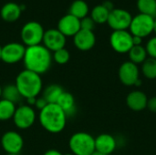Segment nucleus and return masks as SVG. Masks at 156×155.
Returning <instances> with one entry per match:
<instances>
[{"label": "nucleus", "mask_w": 156, "mask_h": 155, "mask_svg": "<svg viewBox=\"0 0 156 155\" xmlns=\"http://www.w3.org/2000/svg\"><path fill=\"white\" fill-rule=\"evenodd\" d=\"M154 18L153 16L140 13L133 17L129 27L131 30L130 33L133 36H137L143 38L154 31Z\"/></svg>", "instance_id": "7"}, {"label": "nucleus", "mask_w": 156, "mask_h": 155, "mask_svg": "<svg viewBox=\"0 0 156 155\" xmlns=\"http://www.w3.org/2000/svg\"><path fill=\"white\" fill-rule=\"evenodd\" d=\"M58 30L66 37H74L80 30V20L70 14H67L58 20Z\"/></svg>", "instance_id": "14"}, {"label": "nucleus", "mask_w": 156, "mask_h": 155, "mask_svg": "<svg viewBox=\"0 0 156 155\" xmlns=\"http://www.w3.org/2000/svg\"><path fill=\"white\" fill-rule=\"evenodd\" d=\"M129 58L130 61L134 64H140L143 63L147 58V51L144 47L142 45L140 46H133V48L130 49Z\"/></svg>", "instance_id": "23"}, {"label": "nucleus", "mask_w": 156, "mask_h": 155, "mask_svg": "<svg viewBox=\"0 0 156 155\" xmlns=\"http://www.w3.org/2000/svg\"><path fill=\"white\" fill-rule=\"evenodd\" d=\"M25 45L18 42H11L2 47V58L1 60L6 64H16L23 60L25 52Z\"/></svg>", "instance_id": "9"}, {"label": "nucleus", "mask_w": 156, "mask_h": 155, "mask_svg": "<svg viewBox=\"0 0 156 155\" xmlns=\"http://www.w3.org/2000/svg\"><path fill=\"white\" fill-rule=\"evenodd\" d=\"M1 146L6 153L18 154L24 146L23 137L15 131L5 132L1 138Z\"/></svg>", "instance_id": "11"}, {"label": "nucleus", "mask_w": 156, "mask_h": 155, "mask_svg": "<svg viewBox=\"0 0 156 155\" xmlns=\"http://www.w3.org/2000/svg\"><path fill=\"white\" fill-rule=\"evenodd\" d=\"M143 74L145 78L149 79H156V59L153 58H148L143 62L142 67Z\"/></svg>", "instance_id": "27"}, {"label": "nucleus", "mask_w": 156, "mask_h": 155, "mask_svg": "<svg viewBox=\"0 0 156 155\" xmlns=\"http://www.w3.org/2000/svg\"><path fill=\"white\" fill-rule=\"evenodd\" d=\"M112 48L118 53H128L133 48V35L127 30L113 31L110 37Z\"/></svg>", "instance_id": "8"}, {"label": "nucleus", "mask_w": 156, "mask_h": 155, "mask_svg": "<svg viewBox=\"0 0 156 155\" xmlns=\"http://www.w3.org/2000/svg\"><path fill=\"white\" fill-rule=\"evenodd\" d=\"M12 120L16 128L19 130H27L34 125L37 120V113L33 107L23 104L16 107Z\"/></svg>", "instance_id": "6"}, {"label": "nucleus", "mask_w": 156, "mask_h": 155, "mask_svg": "<svg viewBox=\"0 0 156 155\" xmlns=\"http://www.w3.org/2000/svg\"><path fill=\"white\" fill-rule=\"evenodd\" d=\"M5 155H18V154H12V153H6Z\"/></svg>", "instance_id": "42"}, {"label": "nucleus", "mask_w": 156, "mask_h": 155, "mask_svg": "<svg viewBox=\"0 0 156 155\" xmlns=\"http://www.w3.org/2000/svg\"><path fill=\"white\" fill-rule=\"evenodd\" d=\"M52 61L51 52L42 44L26 48L23 58L26 69L42 75L50 69Z\"/></svg>", "instance_id": "1"}, {"label": "nucleus", "mask_w": 156, "mask_h": 155, "mask_svg": "<svg viewBox=\"0 0 156 155\" xmlns=\"http://www.w3.org/2000/svg\"><path fill=\"white\" fill-rule=\"evenodd\" d=\"M43 155H64L62 153L58 152V150H54V149H51V150H48Z\"/></svg>", "instance_id": "34"}, {"label": "nucleus", "mask_w": 156, "mask_h": 155, "mask_svg": "<svg viewBox=\"0 0 156 155\" xmlns=\"http://www.w3.org/2000/svg\"><path fill=\"white\" fill-rule=\"evenodd\" d=\"M2 90H3V88L0 86V99H2Z\"/></svg>", "instance_id": "39"}, {"label": "nucleus", "mask_w": 156, "mask_h": 155, "mask_svg": "<svg viewBox=\"0 0 156 155\" xmlns=\"http://www.w3.org/2000/svg\"><path fill=\"white\" fill-rule=\"evenodd\" d=\"M145 49L147 51V55H149L150 58H153L156 59V37H152L147 42Z\"/></svg>", "instance_id": "30"}, {"label": "nucleus", "mask_w": 156, "mask_h": 155, "mask_svg": "<svg viewBox=\"0 0 156 155\" xmlns=\"http://www.w3.org/2000/svg\"><path fill=\"white\" fill-rule=\"evenodd\" d=\"M137 6L142 14L156 17V0H138Z\"/></svg>", "instance_id": "26"}, {"label": "nucleus", "mask_w": 156, "mask_h": 155, "mask_svg": "<svg viewBox=\"0 0 156 155\" xmlns=\"http://www.w3.org/2000/svg\"><path fill=\"white\" fill-rule=\"evenodd\" d=\"M148 110L154 113H156V96L153 97L151 99H148V102H147V107Z\"/></svg>", "instance_id": "32"}, {"label": "nucleus", "mask_w": 156, "mask_h": 155, "mask_svg": "<svg viewBox=\"0 0 156 155\" xmlns=\"http://www.w3.org/2000/svg\"><path fill=\"white\" fill-rule=\"evenodd\" d=\"M1 58H2V47L0 46V60H1Z\"/></svg>", "instance_id": "40"}, {"label": "nucleus", "mask_w": 156, "mask_h": 155, "mask_svg": "<svg viewBox=\"0 0 156 155\" xmlns=\"http://www.w3.org/2000/svg\"><path fill=\"white\" fill-rule=\"evenodd\" d=\"M22 10L20 7V5L14 3V2H8L5 3L0 10V16L2 19L5 22H15L16 21L20 16H21Z\"/></svg>", "instance_id": "18"}, {"label": "nucleus", "mask_w": 156, "mask_h": 155, "mask_svg": "<svg viewBox=\"0 0 156 155\" xmlns=\"http://www.w3.org/2000/svg\"><path fill=\"white\" fill-rule=\"evenodd\" d=\"M110 11L101 4L98 5L93 7L91 10V16L90 17L93 19V21L97 24H103L107 22L108 16H109Z\"/></svg>", "instance_id": "25"}, {"label": "nucleus", "mask_w": 156, "mask_h": 155, "mask_svg": "<svg viewBox=\"0 0 156 155\" xmlns=\"http://www.w3.org/2000/svg\"><path fill=\"white\" fill-rule=\"evenodd\" d=\"M15 85L17 88L21 97L26 100L30 98H37L43 90L41 75L26 69L17 74Z\"/></svg>", "instance_id": "3"}, {"label": "nucleus", "mask_w": 156, "mask_h": 155, "mask_svg": "<svg viewBox=\"0 0 156 155\" xmlns=\"http://www.w3.org/2000/svg\"><path fill=\"white\" fill-rule=\"evenodd\" d=\"M64 155H73L71 153H66V154H64Z\"/></svg>", "instance_id": "41"}, {"label": "nucleus", "mask_w": 156, "mask_h": 155, "mask_svg": "<svg viewBox=\"0 0 156 155\" xmlns=\"http://www.w3.org/2000/svg\"><path fill=\"white\" fill-rule=\"evenodd\" d=\"M69 58H70V54H69V50L66 49L65 48L58 49V50L53 52V54H52L53 61H55L57 64H59V65H64V64L68 63Z\"/></svg>", "instance_id": "28"}, {"label": "nucleus", "mask_w": 156, "mask_h": 155, "mask_svg": "<svg viewBox=\"0 0 156 155\" xmlns=\"http://www.w3.org/2000/svg\"><path fill=\"white\" fill-rule=\"evenodd\" d=\"M73 42L78 49L81 51H87L94 47L96 43V37L93 31L80 29L73 37Z\"/></svg>", "instance_id": "15"}, {"label": "nucleus", "mask_w": 156, "mask_h": 155, "mask_svg": "<svg viewBox=\"0 0 156 155\" xmlns=\"http://www.w3.org/2000/svg\"><path fill=\"white\" fill-rule=\"evenodd\" d=\"M154 31L155 32L156 34V17L154 18Z\"/></svg>", "instance_id": "38"}, {"label": "nucleus", "mask_w": 156, "mask_h": 155, "mask_svg": "<svg viewBox=\"0 0 156 155\" xmlns=\"http://www.w3.org/2000/svg\"><path fill=\"white\" fill-rule=\"evenodd\" d=\"M64 92L62 87L57 84H51L47 86L42 92V97L48 103H57L58 100Z\"/></svg>", "instance_id": "20"}, {"label": "nucleus", "mask_w": 156, "mask_h": 155, "mask_svg": "<svg viewBox=\"0 0 156 155\" xmlns=\"http://www.w3.org/2000/svg\"><path fill=\"white\" fill-rule=\"evenodd\" d=\"M59 108L66 113L67 117L72 116L76 112V104L73 95L69 92L64 91L57 101Z\"/></svg>", "instance_id": "19"}, {"label": "nucleus", "mask_w": 156, "mask_h": 155, "mask_svg": "<svg viewBox=\"0 0 156 155\" xmlns=\"http://www.w3.org/2000/svg\"><path fill=\"white\" fill-rule=\"evenodd\" d=\"M148 98L146 94L141 90H133L128 94L126 98L127 106L134 111H141L147 107Z\"/></svg>", "instance_id": "17"}, {"label": "nucleus", "mask_w": 156, "mask_h": 155, "mask_svg": "<svg viewBox=\"0 0 156 155\" xmlns=\"http://www.w3.org/2000/svg\"><path fill=\"white\" fill-rule=\"evenodd\" d=\"M16 106L15 103L0 99V122H5L13 119Z\"/></svg>", "instance_id": "22"}, {"label": "nucleus", "mask_w": 156, "mask_h": 155, "mask_svg": "<svg viewBox=\"0 0 156 155\" xmlns=\"http://www.w3.org/2000/svg\"><path fill=\"white\" fill-rule=\"evenodd\" d=\"M36 100H37V98H30V99H27V100H27V105H29V106H31V107H33V106L35 105Z\"/></svg>", "instance_id": "35"}, {"label": "nucleus", "mask_w": 156, "mask_h": 155, "mask_svg": "<svg viewBox=\"0 0 156 155\" xmlns=\"http://www.w3.org/2000/svg\"><path fill=\"white\" fill-rule=\"evenodd\" d=\"M119 79L126 86H133L139 79V69L136 64L126 61L122 63L119 69Z\"/></svg>", "instance_id": "13"}, {"label": "nucleus", "mask_w": 156, "mask_h": 155, "mask_svg": "<svg viewBox=\"0 0 156 155\" xmlns=\"http://www.w3.org/2000/svg\"><path fill=\"white\" fill-rule=\"evenodd\" d=\"M2 99H5L6 100H9L13 103H16L18 102L22 97L17 90V88L16 87L15 84H9L6 85L3 88L2 90Z\"/></svg>", "instance_id": "24"}, {"label": "nucleus", "mask_w": 156, "mask_h": 155, "mask_svg": "<svg viewBox=\"0 0 156 155\" xmlns=\"http://www.w3.org/2000/svg\"><path fill=\"white\" fill-rule=\"evenodd\" d=\"M67 115L57 103H48L39 111L38 122L48 132L57 134L61 132L67 124Z\"/></svg>", "instance_id": "2"}, {"label": "nucleus", "mask_w": 156, "mask_h": 155, "mask_svg": "<svg viewBox=\"0 0 156 155\" xmlns=\"http://www.w3.org/2000/svg\"><path fill=\"white\" fill-rule=\"evenodd\" d=\"M132 19L133 16L127 10L114 8L110 12L107 23L114 31L126 30L130 27Z\"/></svg>", "instance_id": "10"}, {"label": "nucleus", "mask_w": 156, "mask_h": 155, "mask_svg": "<svg viewBox=\"0 0 156 155\" xmlns=\"http://www.w3.org/2000/svg\"><path fill=\"white\" fill-rule=\"evenodd\" d=\"M89 13V5L84 0H75L71 3L69 6L70 15L79 18L80 20L87 16Z\"/></svg>", "instance_id": "21"}, {"label": "nucleus", "mask_w": 156, "mask_h": 155, "mask_svg": "<svg viewBox=\"0 0 156 155\" xmlns=\"http://www.w3.org/2000/svg\"><path fill=\"white\" fill-rule=\"evenodd\" d=\"M141 85H142V81H141V79H139L135 82L134 86H135V87H139V86H141Z\"/></svg>", "instance_id": "36"}, {"label": "nucleus", "mask_w": 156, "mask_h": 155, "mask_svg": "<svg viewBox=\"0 0 156 155\" xmlns=\"http://www.w3.org/2000/svg\"><path fill=\"white\" fill-rule=\"evenodd\" d=\"M66 42V37L60 31H58V28H51L45 31L42 45L50 52H55L58 49L64 48Z\"/></svg>", "instance_id": "12"}, {"label": "nucleus", "mask_w": 156, "mask_h": 155, "mask_svg": "<svg viewBox=\"0 0 156 155\" xmlns=\"http://www.w3.org/2000/svg\"><path fill=\"white\" fill-rule=\"evenodd\" d=\"M95 22L93 21V19L90 16H85L84 18L80 19V29H84V30H90V31H93L94 26H95Z\"/></svg>", "instance_id": "29"}, {"label": "nucleus", "mask_w": 156, "mask_h": 155, "mask_svg": "<svg viewBox=\"0 0 156 155\" xmlns=\"http://www.w3.org/2000/svg\"><path fill=\"white\" fill-rule=\"evenodd\" d=\"M142 42H143V38L142 37H137V36H133V46H140V45H142Z\"/></svg>", "instance_id": "33"}, {"label": "nucleus", "mask_w": 156, "mask_h": 155, "mask_svg": "<svg viewBox=\"0 0 156 155\" xmlns=\"http://www.w3.org/2000/svg\"><path fill=\"white\" fill-rule=\"evenodd\" d=\"M45 30L42 25L37 21H29L26 23L20 32L22 44L27 47L40 45L43 41Z\"/></svg>", "instance_id": "5"}, {"label": "nucleus", "mask_w": 156, "mask_h": 155, "mask_svg": "<svg viewBox=\"0 0 156 155\" xmlns=\"http://www.w3.org/2000/svg\"><path fill=\"white\" fill-rule=\"evenodd\" d=\"M91 155H107V154H104V153H99V152H96V151H95V152H94V153H93Z\"/></svg>", "instance_id": "37"}, {"label": "nucleus", "mask_w": 156, "mask_h": 155, "mask_svg": "<svg viewBox=\"0 0 156 155\" xmlns=\"http://www.w3.org/2000/svg\"><path fill=\"white\" fill-rule=\"evenodd\" d=\"M69 147L73 155H91L95 152V138L88 132H76L70 136Z\"/></svg>", "instance_id": "4"}, {"label": "nucleus", "mask_w": 156, "mask_h": 155, "mask_svg": "<svg viewBox=\"0 0 156 155\" xmlns=\"http://www.w3.org/2000/svg\"><path fill=\"white\" fill-rule=\"evenodd\" d=\"M48 103L46 101V100L41 96V97H39V98H37V100H36V102H35V108L37 109V110H38V111H41V110H43L47 105H48Z\"/></svg>", "instance_id": "31"}, {"label": "nucleus", "mask_w": 156, "mask_h": 155, "mask_svg": "<svg viewBox=\"0 0 156 155\" xmlns=\"http://www.w3.org/2000/svg\"><path fill=\"white\" fill-rule=\"evenodd\" d=\"M117 147L116 139L111 134L102 133L95 138V151L110 155Z\"/></svg>", "instance_id": "16"}]
</instances>
